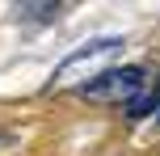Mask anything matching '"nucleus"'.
<instances>
[{"label": "nucleus", "mask_w": 160, "mask_h": 156, "mask_svg": "<svg viewBox=\"0 0 160 156\" xmlns=\"http://www.w3.org/2000/svg\"><path fill=\"white\" fill-rule=\"evenodd\" d=\"M122 47H127V42H122L118 34H114V38H93L88 47H80L76 55H68L63 63H59L55 84H76V80H80V89L93 84L97 76H101V63H105V59H114Z\"/></svg>", "instance_id": "nucleus-1"}, {"label": "nucleus", "mask_w": 160, "mask_h": 156, "mask_svg": "<svg viewBox=\"0 0 160 156\" xmlns=\"http://www.w3.org/2000/svg\"><path fill=\"white\" fill-rule=\"evenodd\" d=\"M143 80H148V72H143V63H127V68H110V72H101L93 84H84V97H93V101H122V97H135L139 89H143Z\"/></svg>", "instance_id": "nucleus-2"}, {"label": "nucleus", "mask_w": 160, "mask_h": 156, "mask_svg": "<svg viewBox=\"0 0 160 156\" xmlns=\"http://www.w3.org/2000/svg\"><path fill=\"white\" fill-rule=\"evenodd\" d=\"M156 97H160V76H152V80H148V89H139L135 97L127 101V118L135 123V118L152 114V110H156Z\"/></svg>", "instance_id": "nucleus-3"}, {"label": "nucleus", "mask_w": 160, "mask_h": 156, "mask_svg": "<svg viewBox=\"0 0 160 156\" xmlns=\"http://www.w3.org/2000/svg\"><path fill=\"white\" fill-rule=\"evenodd\" d=\"M156 118H160V114H156Z\"/></svg>", "instance_id": "nucleus-4"}]
</instances>
